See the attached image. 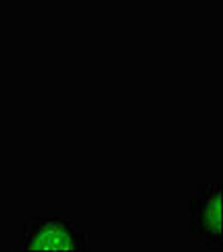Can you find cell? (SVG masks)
<instances>
[{
  "label": "cell",
  "instance_id": "6da1fadb",
  "mask_svg": "<svg viewBox=\"0 0 223 252\" xmlns=\"http://www.w3.org/2000/svg\"><path fill=\"white\" fill-rule=\"evenodd\" d=\"M23 246L28 250L71 252V250H86V240L65 219L33 217L25 221Z\"/></svg>",
  "mask_w": 223,
  "mask_h": 252
},
{
  "label": "cell",
  "instance_id": "7a4b0ae2",
  "mask_svg": "<svg viewBox=\"0 0 223 252\" xmlns=\"http://www.w3.org/2000/svg\"><path fill=\"white\" fill-rule=\"evenodd\" d=\"M192 229L207 238L213 248H223V219H221V188L207 184L198 190L190 206Z\"/></svg>",
  "mask_w": 223,
  "mask_h": 252
}]
</instances>
